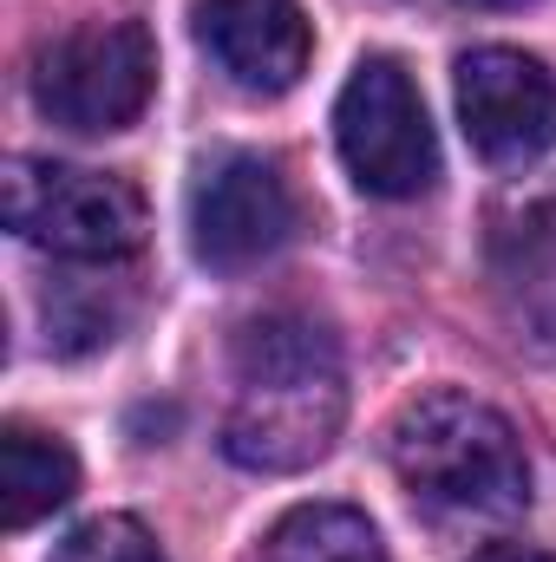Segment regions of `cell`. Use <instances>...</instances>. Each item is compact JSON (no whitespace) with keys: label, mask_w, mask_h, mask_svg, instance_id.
Listing matches in <instances>:
<instances>
[{"label":"cell","mask_w":556,"mask_h":562,"mask_svg":"<svg viewBox=\"0 0 556 562\" xmlns=\"http://www.w3.org/2000/svg\"><path fill=\"white\" fill-rule=\"evenodd\" d=\"M230 413L223 451L243 471H308L334 451L347 419V373L341 347L308 314H263L236 334L230 353Z\"/></svg>","instance_id":"6da1fadb"},{"label":"cell","mask_w":556,"mask_h":562,"mask_svg":"<svg viewBox=\"0 0 556 562\" xmlns=\"http://www.w3.org/2000/svg\"><path fill=\"white\" fill-rule=\"evenodd\" d=\"M387 464L425 510L518 517L531 504V458L504 413L471 393H419L387 425Z\"/></svg>","instance_id":"7a4b0ae2"},{"label":"cell","mask_w":556,"mask_h":562,"mask_svg":"<svg viewBox=\"0 0 556 562\" xmlns=\"http://www.w3.org/2000/svg\"><path fill=\"white\" fill-rule=\"evenodd\" d=\"M7 229L66 262H125L144 249V196L112 170L13 157L7 164Z\"/></svg>","instance_id":"3957f363"},{"label":"cell","mask_w":556,"mask_h":562,"mask_svg":"<svg viewBox=\"0 0 556 562\" xmlns=\"http://www.w3.org/2000/svg\"><path fill=\"white\" fill-rule=\"evenodd\" d=\"M334 144H341L347 177L387 203L425 196L438 177V138H432L425 99L407 79V66L387 53H367L347 72V86L334 99Z\"/></svg>","instance_id":"277c9868"},{"label":"cell","mask_w":556,"mask_h":562,"mask_svg":"<svg viewBox=\"0 0 556 562\" xmlns=\"http://www.w3.org/2000/svg\"><path fill=\"white\" fill-rule=\"evenodd\" d=\"M157 92V46L138 20H92L33 59V105L66 132H125Z\"/></svg>","instance_id":"5b68a950"},{"label":"cell","mask_w":556,"mask_h":562,"mask_svg":"<svg viewBox=\"0 0 556 562\" xmlns=\"http://www.w3.org/2000/svg\"><path fill=\"white\" fill-rule=\"evenodd\" d=\"M294 236V190L269 157L223 150L190 183V249L210 269H256Z\"/></svg>","instance_id":"8992f818"},{"label":"cell","mask_w":556,"mask_h":562,"mask_svg":"<svg viewBox=\"0 0 556 562\" xmlns=\"http://www.w3.org/2000/svg\"><path fill=\"white\" fill-rule=\"evenodd\" d=\"M458 125L485 164H537L556 144V79L518 46H471L458 59Z\"/></svg>","instance_id":"52a82bcc"},{"label":"cell","mask_w":556,"mask_h":562,"mask_svg":"<svg viewBox=\"0 0 556 562\" xmlns=\"http://www.w3.org/2000/svg\"><path fill=\"white\" fill-rule=\"evenodd\" d=\"M197 46L236 92L281 99L314 59V26L294 0H197Z\"/></svg>","instance_id":"ba28073f"},{"label":"cell","mask_w":556,"mask_h":562,"mask_svg":"<svg viewBox=\"0 0 556 562\" xmlns=\"http://www.w3.org/2000/svg\"><path fill=\"white\" fill-rule=\"evenodd\" d=\"M73 491H79V458L53 431H33V425L0 431V517H7V530L53 517Z\"/></svg>","instance_id":"9c48e42d"},{"label":"cell","mask_w":556,"mask_h":562,"mask_svg":"<svg viewBox=\"0 0 556 562\" xmlns=\"http://www.w3.org/2000/svg\"><path fill=\"white\" fill-rule=\"evenodd\" d=\"M256 562H387L380 530L347 504H301L263 537Z\"/></svg>","instance_id":"30bf717a"},{"label":"cell","mask_w":556,"mask_h":562,"mask_svg":"<svg viewBox=\"0 0 556 562\" xmlns=\"http://www.w3.org/2000/svg\"><path fill=\"white\" fill-rule=\"evenodd\" d=\"M53 562H164V550L151 543L138 517H92L59 543Z\"/></svg>","instance_id":"8fae6325"},{"label":"cell","mask_w":556,"mask_h":562,"mask_svg":"<svg viewBox=\"0 0 556 562\" xmlns=\"http://www.w3.org/2000/svg\"><path fill=\"white\" fill-rule=\"evenodd\" d=\"M471 562H556L551 550H531V543H491V550H478Z\"/></svg>","instance_id":"7c38bea8"},{"label":"cell","mask_w":556,"mask_h":562,"mask_svg":"<svg viewBox=\"0 0 556 562\" xmlns=\"http://www.w3.org/2000/svg\"><path fill=\"white\" fill-rule=\"evenodd\" d=\"M465 7H524V0H465Z\"/></svg>","instance_id":"4fadbf2b"}]
</instances>
